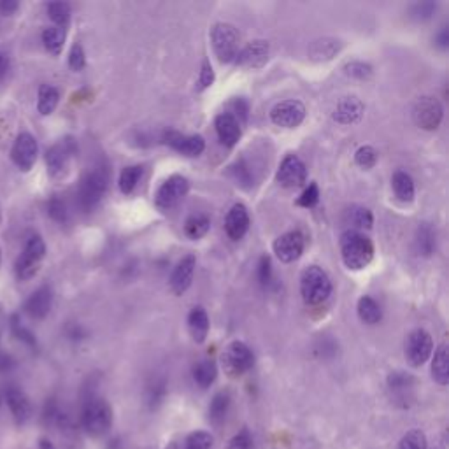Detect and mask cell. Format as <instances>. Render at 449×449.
Masks as SVG:
<instances>
[{
    "instance_id": "cell-1",
    "label": "cell",
    "mask_w": 449,
    "mask_h": 449,
    "mask_svg": "<svg viewBox=\"0 0 449 449\" xmlns=\"http://www.w3.org/2000/svg\"><path fill=\"white\" fill-rule=\"evenodd\" d=\"M341 254L350 271H362L372 262L374 244L360 232L346 230L341 237Z\"/></svg>"
},
{
    "instance_id": "cell-2",
    "label": "cell",
    "mask_w": 449,
    "mask_h": 449,
    "mask_svg": "<svg viewBox=\"0 0 449 449\" xmlns=\"http://www.w3.org/2000/svg\"><path fill=\"white\" fill-rule=\"evenodd\" d=\"M112 425V409L108 402L100 397H90L81 409V426L92 437H100L108 433Z\"/></svg>"
},
{
    "instance_id": "cell-3",
    "label": "cell",
    "mask_w": 449,
    "mask_h": 449,
    "mask_svg": "<svg viewBox=\"0 0 449 449\" xmlns=\"http://www.w3.org/2000/svg\"><path fill=\"white\" fill-rule=\"evenodd\" d=\"M332 293V281L321 267L311 265L300 278V295L307 306H319L328 300Z\"/></svg>"
},
{
    "instance_id": "cell-4",
    "label": "cell",
    "mask_w": 449,
    "mask_h": 449,
    "mask_svg": "<svg viewBox=\"0 0 449 449\" xmlns=\"http://www.w3.org/2000/svg\"><path fill=\"white\" fill-rule=\"evenodd\" d=\"M109 184V172L106 167H95L83 178L77 190V200L84 211H92L104 199Z\"/></svg>"
},
{
    "instance_id": "cell-5",
    "label": "cell",
    "mask_w": 449,
    "mask_h": 449,
    "mask_svg": "<svg viewBox=\"0 0 449 449\" xmlns=\"http://www.w3.org/2000/svg\"><path fill=\"white\" fill-rule=\"evenodd\" d=\"M46 256V244H44L40 235H32L25 244L23 253L16 260L14 265V274L20 281H28L39 272L40 262Z\"/></svg>"
},
{
    "instance_id": "cell-6",
    "label": "cell",
    "mask_w": 449,
    "mask_h": 449,
    "mask_svg": "<svg viewBox=\"0 0 449 449\" xmlns=\"http://www.w3.org/2000/svg\"><path fill=\"white\" fill-rule=\"evenodd\" d=\"M253 353H251V350L244 342H230L221 354L223 370H225L230 378H239V376L246 374L247 370L253 367Z\"/></svg>"
},
{
    "instance_id": "cell-7",
    "label": "cell",
    "mask_w": 449,
    "mask_h": 449,
    "mask_svg": "<svg viewBox=\"0 0 449 449\" xmlns=\"http://www.w3.org/2000/svg\"><path fill=\"white\" fill-rule=\"evenodd\" d=\"M211 43L221 64L235 62L239 53V34L232 25L218 23L211 32Z\"/></svg>"
},
{
    "instance_id": "cell-8",
    "label": "cell",
    "mask_w": 449,
    "mask_h": 449,
    "mask_svg": "<svg viewBox=\"0 0 449 449\" xmlns=\"http://www.w3.org/2000/svg\"><path fill=\"white\" fill-rule=\"evenodd\" d=\"M444 116L442 104L435 97H422L414 104L413 118L414 123L423 130H437Z\"/></svg>"
},
{
    "instance_id": "cell-9",
    "label": "cell",
    "mask_w": 449,
    "mask_h": 449,
    "mask_svg": "<svg viewBox=\"0 0 449 449\" xmlns=\"http://www.w3.org/2000/svg\"><path fill=\"white\" fill-rule=\"evenodd\" d=\"M433 351L432 335L423 328H416L406 339V360L409 365L422 367Z\"/></svg>"
},
{
    "instance_id": "cell-10",
    "label": "cell",
    "mask_w": 449,
    "mask_h": 449,
    "mask_svg": "<svg viewBox=\"0 0 449 449\" xmlns=\"http://www.w3.org/2000/svg\"><path fill=\"white\" fill-rule=\"evenodd\" d=\"M188 188H190L188 179L183 178V175H172V178H169L156 191V207L162 209V211H171L172 207H175L184 199V195L188 193Z\"/></svg>"
},
{
    "instance_id": "cell-11",
    "label": "cell",
    "mask_w": 449,
    "mask_h": 449,
    "mask_svg": "<svg viewBox=\"0 0 449 449\" xmlns=\"http://www.w3.org/2000/svg\"><path fill=\"white\" fill-rule=\"evenodd\" d=\"M37 155H39V146L32 134L23 132L14 141V146L11 149V158L20 171L28 172L36 165Z\"/></svg>"
},
{
    "instance_id": "cell-12",
    "label": "cell",
    "mask_w": 449,
    "mask_h": 449,
    "mask_svg": "<svg viewBox=\"0 0 449 449\" xmlns=\"http://www.w3.org/2000/svg\"><path fill=\"white\" fill-rule=\"evenodd\" d=\"M306 118V108L300 100H284L276 104L271 111V119L278 127L297 128Z\"/></svg>"
},
{
    "instance_id": "cell-13",
    "label": "cell",
    "mask_w": 449,
    "mask_h": 449,
    "mask_svg": "<svg viewBox=\"0 0 449 449\" xmlns=\"http://www.w3.org/2000/svg\"><path fill=\"white\" fill-rule=\"evenodd\" d=\"M276 179L284 188H298L306 183L307 169L297 155H288L279 165Z\"/></svg>"
},
{
    "instance_id": "cell-14",
    "label": "cell",
    "mask_w": 449,
    "mask_h": 449,
    "mask_svg": "<svg viewBox=\"0 0 449 449\" xmlns=\"http://www.w3.org/2000/svg\"><path fill=\"white\" fill-rule=\"evenodd\" d=\"M74 153H76V143H74V139H71V137L53 144V146L48 149V153H46V163H48L49 174L51 175L62 174Z\"/></svg>"
},
{
    "instance_id": "cell-15",
    "label": "cell",
    "mask_w": 449,
    "mask_h": 449,
    "mask_svg": "<svg viewBox=\"0 0 449 449\" xmlns=\"http://www.w3.org/2000/svg\"><path fill=\"white\" fill-rule=\"evenodd\" d=\"M304 246H306V239L300 232H288V234L276 239L274 253L281 262L291 263L300 258V254L304 253Z\"/></svg>"
},
{
    "instance_id": "cell-16",
    "label": "cell",
    "mask_w": 449,
    "mask_h": 449,
    "mask_svg": "<svg viewBox=\"0 0 449 449\" xmlns=\"http://www.w3.org/2000/svg\"><path fill=\"white\" fill-rule=\"evenodd\" d=\"M163 141L165 144L175 149L178 153L184 156H199L206 149V141L200 136H184L179 132L169 130L163 134Z\"/></svg>"
},
{
    "instance_id": "cell-17",
    "label": "cell",
    "mask_w": 449,
    "mask_h": 449,
    "mask_svg": "<svg viewBox=\"0 0 449 449\" xmlns=\"http://www.w3.org/2000/svg\"><path fill=\"white\" fill-rule=\"evenodd\" d=\"M269 43L267 40H253L243 49V51L237 53V58H235V64L239 67H246V69H260L267 64L269 60Z\"/></svg>"
},
{
    "instance_id": "cell-18",
    "label": "cell",
    "mask_w": 449,
    "mask_h": 449,
    "mask_svg": "<svg viewBox=\"0 0 449 449\" xmlns=\"http://www.w3.org/2000/svg\"><path fill=\"white\" fill-rule=\"evenodd\" d=\"M5 400H8L9 411L18 425H23L32 416V402L25 395L23 390L16 386H9L5 390Z\"/></svg>"
},
{
    "instance_id": "cell-19",
    "label": "cell",
    "mask_w": 449,
    "mask_h": 449,
    "mask_svg": "<svg viewBox=\"0 0 449 449\" xmlns=\"http://www.w3.org/2000/svg\"><path fill=\"white\" fill-rule=\"evenodd\" d=\"M197 258L195 254H186L183 260H179L171 276V290L175 295H183L190 288L193 272H195Z\"/></svg>"
},
{
    "instance_id": "cell-20",
    "label": "cell",
    "mask_w": 449,
    "mask_h": 449,
    "mask_svg": "<svg viewBox=\"0 0 449 449\" xmlns=\"http://www.w3.org/2000/svg\"><path fill=\"white\" fill-rule=\"evenodd\" d=\"M225 230L232 241H241L250 230V213L244 204H235L225 219Z\"/></svg>"
},
{
    "instance_id": "cell-21",
    "label": "cell",
    "mask_w": 449,
    "mask_h": 449,
    "mask_svg": "<svg viewBox=\"0 0 449 449\" xmlns=\"http://www.w3.org/2000/svg\"><path fill=\"white\" fill-rule=\"evenodd\" d=\"M53 306V291L49 287H40L34 291L25 304V311L32 319H44Z\"/></svg>"
},
{
    "instance_id": "cell-22",
    "label": "cell",
    "mask_w": 449,
    "mask_h": 449,
    "mask_svg": "<svg viewBox=\"0 0 449 449\" xmlns=\"http://www.w3.org/2000/svg\"><path fill=\"white\" fill-rule=\"evenodd\" d=\"M215 127L223 146L234 147L241 139V123L230 112H221V114L216 116Z\"/></svg>"
},
{
    "instance_id": "cell-23",
    "label": "cell",
    "mask_w": 449,
    "mask_h": 449,
    "mask_svg": "<svg viewBox=\"0 0 449 449\" xmlns=\"http://www.w3.org/2000/svg\"><path fill=\"white\" fill-rule=\"evenodd\" d=\"M363 111H365V106L362 104V100H358L356 97H346L344 100H341L334 112V119L341 125H351L356 123L358 119L363 116Z\"/></svg>"
},
{
    "instance_id": "cell-24",
    "label": "cell",
    "mask_w": 449,
    "mask_h": 449,
    "mask_svg": "<svg viewBox=\"0 0 449 449\" xmlns=\"http://www.w3.org/2000/svg\"><path fill=\"white\" fill-rule=\"evenodd\" d=\"M388 388H390L391 395H393L397 400H407V398L413 397L414 378L411 374L402 372V370L391 372L390 376H388Z\"/></svg>"
},
{
    "instance_id": "cell-25",
    "label": "cell",
    "mask_w": 449,
    "mask_h": 449,
    "mask_svg": "<svg viewBox=\"0 0 449 449\" xmlns=\"http://www.w3.org/2000/svg\"><path fill=\"white\" fill-rule=\"evenodd\" d=\"M188 330L197 344L206 341L207 334H209V316L204 307H193L191 313L188 314Z\"/></svg>"
},
{
    "instance_id": "cell-26",
    "label": "cell",
    "mask_w": 449,
    "mask_h": 449,
    "mask_svg": "<svg viewBox=\"0 0 449 449\" xmlns=\"http://www.w3.org/2000/svg\"><path fill=\"white\" fill-rule=\"evenodd\" d=\"M342 48V43L334 37H323V39L314 40L309 46V56L316 62H326L332 60Z\"/></svg>"
},
{
    "instance_id": "cell-27",
    "label": "cell",
    "mask_w": 449,
    "mask_h": 449,
    "mask_svg": "<svg viewBox=\"0 0 449 449\" xmlns=\"http://www.w3.org/2000/svg\"><path fill=\"white\" fill-rule=\"evenodd\" d=\"M432 378L439 383V385L446 386L449 381V356H448V346L441 344L435 351V356L432 360Z\"/></svg>"
},
{
    "instance_id": "cell-28",
    "label": "cell",
    "mask_w": 449,
    "mask_h": 449,
    "mask_svg": "<svg viewBox=\"0 0 449 449\" xmlns=\"http://www.w3.org/2000/svg\"><path fill=\"white\" fill-rule=\"evenodd\" d=\"M391 184H393V191L398 200H402V202H413L416 190H414L413 178L407 172H395L393 178H391Z\"/></svg>"
},
{
    "instance_id": "cell-29",
    "label": "cell",
    "mask_w": 449,
    "mask_h": 449,
    "mask_svg": "<svg viewBox=\"0 0 449 449\" xmlns=\"http://www.w3.org/2000/svg\"><path fill=\"white\" fill-rule=\"evenodd\" d=\"M358 316H360V319H362L363 323H367V325H376V323L381 321V316H383V311L381 307H379V304L374 300L372 297H362L360 300H358Z\"/></svg>"
},
{
    "instance_id": "cell-30",
    "label": "cell",
    "mask_w": 449,
    "mask_h": 449,
    "mask_svg": "<svg viewBox=\"0 0 449 449\" xmlns=\"http://www.w3.org/2000/svg\"><path fill=\"white\" fill-rule=\"evenodd\" d=\"M60 100V93L55 86L51 84H43L39 88V99H37V109L43 116L51 114L56 109Z\"/></svg>"
},
{
    "instance_id": "cell-31",
    "label": "cell",
    "mask_w": 449,
    "mask_h": 449,
    "mask_svg": "<svg viewBox=\"0 0 449 449\" xmlns=\"http://www.w3.org/2000/svg\"><path fill=\"white\" fill-rule=\"evenodd\" d=\"M228 409H230V393L228 391H218L213 397L211 406H209V420L215 425H219L227 417Z\"/></svg>"
},
{
    "instance_id": "cell-32",
    "label": "cell",
    "mask_w": 449,
    "mask_h": 449,
    "mask_svg": "<svg viewBox=\"0 0 449 449\" xmlns=\"http://www.w3.org/2000/svg\"><path fill=\"white\" fill-rule=\"evenodd\" d=\"M216 376H218V369L211 360H202L193 367V379L200 388H209L216 381Z\"/></svg>"
},
{
    "instance_id": "cell-33",
    "label": "cell",
    "mask_w": 449,
    "mask_h": 449,
    "mask_svg": "<svg viewBox=\"0 0 449 449\" xmlns=\"http://www.w3.org/2000/svg\"><path fill=\"white\" fill-rule=\"evenodd\" d=\"M416 251L417 254L422 256H430L435 250V234H433V228L430 227L428 223H423L422 227L417 228L416 234Z\"/></svg>"
},
{
    "instance_id": "cell-34",
    "label": "cell",
    "mask_w": 449,
    "mask_h": 449,
    "mask_svg": "<svg viewBox=\"0 0 449 449\" xmlns=\"http://www.w3.org/2000/svg\"><path fill=\"white\" fill-rule=\"evenodd\" d=\"M348 221L351 223V227L354 228V232L369 230V228L372 227L374 218L372 213H370L367 207L353 206L350 211H348Z\"/></svg>"
},
{
    "instance_id": "cell-35",
    "label": "cell",
    "mask_w": 449,
    "mask_h": 449,
    "mask_svg": "<svg viewBox=\"0 0 449 449\" xmlns=\"http://www.w3.org/2000/svg\"><path fill=\"white\" fill-rule=\"evenodd\" d=\"M141 175H143V167L141 165L125 167L121 174H119V190L123 191L125 195H130L132 191L137 188V184H139Z\"/></svg>"
},
{
    "instance_id": "cell-36",
    "label": "cell",
    "mask_w": 449,
    "mask_h": 449,
    "mask_svg": "<svg viewBox=\"0 0 449 449\" xmlns=\"http://www.w3.org/2000/svg\"><path fill=\"white\" fill-rule=\"evenodd\" d=\"M43 43L49 53L58 55L64 48L65 43V30L62 27H49L43 32Z\"/></svg>"
},
{
    "instance_id": "cell-37",
    "label": "cell",
    "mask_w": 449,
    "mask_h": 449,
    "mask_svg": "<svg viewBox=\"0 0 449 449\" xmlns=\"http://www.w3.org/2000/svg\"><path fill=\"white\" fill-rule=\"evenodd\" d=\"M209 227H211V219L206 215H193L184 223V232L190 239H200L209 232Z\"/></svg>"
},
{
    "instance_id": "cell-38",
    "label": "cell",
    "mask_w": 449,
    "mask_h": 449,
    "mask_svg": "<svg viewBox=\"0 0 449 449\" xmlns=\"http://www.w3.org/2000/svg\"><path fill=\"white\" fill-rule=\"evenodd\" d=\"M230 174L234 178L235 183L239 184L241 188H251L253 186V174H251L250 167H247V163L244 160H237L230 167Z\"/></svg>"
},
{
    "instance_id": "cell-39",
    "label": "cell",
    "mask_w": 449,
    "mask_h": 449,
    "mask_svg": "<svg viewBox=\"0 0 449 449\" xmlns=\"http://www.w3.org/2000/svg\"><path fill=\"white\" fill-rule=\"evenodd\" d=\"M165 393H167V388H165V381L163 379H155V381L149 383L146 390L147 406L151 407V409H156L162 404L163 398H165Z\"/></svg>"
},
{
    "instance_id": "cell-40",
    "label": "cell",
    "mask_w": 449,
    "mask_h": 449,
    "mask_svg": "<svg viewBox=\"0 0 449 449\" xmlns=\"http://www.w3.org/2000/svg\"><path fill=\"white\" fill-rule=\"evenodd\" d=\"M48 14L55 23V27L64 28L71 20V5L67 2H51L48 5Z\"/></svg>"
},
{
    "instance_id": "cell-41",
    "label": "cell",
    "mask_w": 449,
    "mask_h": 449,
    "mask_svg": "<svg viewBox=\"0 0 449 449\" xmlns=\"http://www.w3.org/2000/svg\"><path fill=\"white\" fill-rule=\"evenodd\" d=\"M426 435L422 430H411L398 442V449H426Z\"/></svg>"
},
{
    "instance_id": "cell-42",
    "label": "cell",
    "mask_w": 449,
    "mask_h": 449,
    "mask_svg": "<svg viewBox=\"0 0 449 449\" xmlns=\"http://www.w3.org/2000/svg\"><path fill=\"white\" fill-rule=\"evenodd\" d=\"M211 446H213L211 433L199 430V432H193L188 435L184 449H211Z\"/></svg>"
},
{
    "instance_id": "cell-43",
    "label": "cell",
    "mask_w": 449,
    "mask_h": 449,
    "mask_svg": "<svg viewBox=\"0 0 449 449\" xmlns=\"http://www.w3.org/2000/svg\"><path fill=\"white\" fill-rule=\"evenodd\" d=\"M354 160L360 167L363 169H372L378 162V153L374 149L372 146H362L358 147L356 153H354Z\"/></svg>"
},
{
    "instance_id": "cell-44",
    "label": "cell",
    "mask_w": 449,
    "mask_h": 449,
    "mask_svg": "<svg viewBox=\"0 0 449 449\" xmlns=\"http://www.w3.org/2000/svg\"><path fill=\"white\" fill-rule=\"evenodd\" d=\"M48 213L49 216H51V219H55L56 223H67L69 219L67 206H65L64 200L58 199V197H53V199L49 200Z\"/></svg>"
},
{
    "instance_id": "cell-45",
    "label": "cell",
    "mask_w": 449,
    "mask_h": 449,
    "mask_svg": "<svg viewBox=\"0 0 449 449\" xmlns=\"http://www.w3.org/2000/svg\"><path fill=\"white\" fill-rule=\"evenodd\" d=\"M435 11H437V4H433V2H420V4L413 5L411 16L417 21H425L430 20L435 14Z\"/></svg>"
},
{
    "instance_id": "cell-46",
    "label": "cell",
    "mask_w": 449,
    "mask_h": 449,
    "mask_svg": "<svg viewBox=\"0 0 449 449\" xmlns=\"http://www.w3.org/2000/svg\"><path fill=\"white\" fill-rule=\"evenodd\" d=\"M344 72L348 76L356 77V80H367V77L372 76V67L365 62H351L344 67Z\"/></svg>"
},
{
    "instance_id": "cell-47",
    "label": "cell",
    "mask_w": 449,
    "mask_h": 449,
    "mask_svg": "<svg viewBox=\"0 0 449 449\" xmlns=\"http://www.w3.org/2000/svg\"><path fill=\"white\" fill-rule=\"evenodd\" d=\"M318 202H319V190H318V184L316 183H311L309 186L304 190L302 195L298 197V200H297L298 206L307 207V209L314 207Z\"/></svg>"
},
{
    "instance_id": "cell-48",
    "label": "cell",
    "mask_w": 449,
    "mask_h": 449,
    "mask_svg": "<svg viewBox=\"0 0 449 449\" xmlns=\"http://www.w3.org/2000/svg\"><path fill=\"white\" fill-rule=\"evenodd\" d=\"M69 65L72 71H83L86 65V56H84V49L81 48V44H74L69 53Z\"/></svg>"
},
{
    "instance_id": "cell-49",
    "label": "cell",
    "mask_w": 449,
    "mask_h": 449,
    "mask_svg": "<svg viewBox=\"0 0 449 449\" xmlns=\"http://www.w3.org/2000/svg\"><path fill=\"white\" fill-rule=\"evenodd\" d=\"M258 281L262 287H269L272 281V263L271 258L263 254L258 263Z\"/></svg>"
},
{
    "instance_id": "cell-50",
    "label": "cell",
    "mask_w": 449,
    "mask_h": 449,
    "mask_svg": "<svg viewBox=\"0 0 449 449\" xmlns=\"http://www.w3.org/2000/svg\"><path fill=\"white\" fill-rule=\"evenodd\" d=\"M225 449H251V435L247 430L235 433L234 437L228 441L227 448Z\"/></svg>"
},
{
    "instance_id": "cell-51",
    "label": "cell",
    "mask_w": 449,
    "mask_h": 449,
    "mask_svg": "<svg viewBox=\"0 0 449 449\" xmlns=\"http://www.w3.org/2000/svg\"><path fill=\"white\" fill-rule=\"evenodd\" d=\"M12 332H14V335H16L20 341H23L25 344H28V346H36V337L32 335V332L27 330V328H25L16 318H12Z\"/></svg>"
},
{
    "instance_id": "cell-52",
    "label": "cell",
    "mask_w": 449,
    "mask_h": 449,
    "mask_svg": "<svg viewBox=\"0 0 449 449\" xmlns=\"http://www.w3.org/2000/svg\"><path fill=\"white\" fill-rule=\"evenodd\" d=\"M247 111H250V108H247V102L244 99H235L234 102H232L230 114L237 119L239 123H244V121H246Z\"/></svg>"
},
{
    "instance_id": "cell-53",
    "label": "cell",
    "mask_w": 449,
    "mask_h": 449,
    "mask_svg": "<svg viewBox=\"0 0 449 449\" xmlns=\"http://www.w3.org/2000/svg\"><path fill=\"white\" fill-rule=\"evenodd\" d=\"M215 83V71H213L211 64L209 62H204L202 71H200V77H199V90H206L211 84Z\"/></svg>"
},
{
    "instance_id": "cell-54",
    "label": "cell",
    "mask_w": 449,
    "mask_h": 449,
    "mask_svg": "<svg viewBox=\"0 0 449 449\" xmlns=\"http://www.w3.org/2000/svg\"><path fill=\"white\" fill-rule=\"evenodd\" d=\"M18 8H20V4H18L16 0H2L0 2V12L2 14H12Z\"/></svg>"
},
{
    "instance_id": "cell-55",
    "label": "cell",
    "mask_w": 449,
    "mask_h": 449,
    "mask_svg": "<svg viewBox=\"0 0 449 449\" xmlns=\"http://www.w3.org/2000/svg\"><path fill=\"white\" fill-rule=\"evenodd\" d=\"M9 71V55L0 49V81L4 80Z\"/></svg>"
},
{
    "instance_id": "cell-56",
    "label": "cell",
    "mask_w": 449,
    "mask_h": 449,
    "mask_svg": "<svg viewBox=\"0 0 449 449\" xmlns=\"http://www.w3.org/2000/svg\"><path fill=\"white\" fill-rule=\"evenodd\" d=\"M435 43H437L439 48L446 49L449 46V34H448V28H442L441 34H439L437 37H435Z\"/></svg>"
},
{
    "instance_id": "cell-57",
    "label": "cell",
    "mask_w": 449,
    "mask_h": 449,
    "mask_svg": "<svg viewBox=\"0 0 449 449\" xmlns=\"http://www.w3.org/2000/svg\"><path fill=\"white\" fill-rule=\"evenodd\" d=\"M40 449H55V446L49 441H46V439H43V441H40Z\"/></svg>"
},
{
    "instance_id": "cell-58",
    "label": "cell",
    "mask_w": 449,
    "mask_h": 449,
    "mask_svg": "<svg viewBox=\"0 0 449 449\" xmlns=\"http://www.w3.org/2000/svg\"><path fill=\"white\" fill-rule=\"evenodd\" d=\"M165 449H179V446H178V442L172 441V442H169L167 448H165Z\"/></svg>"
},
{
    "instance_id": "cell-59",
    "label": "cell",
    "mask_w": 449,
    "mask_h": 449,
    "mask_svg": "<svg viewBox=\"0 0 449 449\" xmlns=\"http://www.w3.org/2000/svg\"><path fill=\"white\" fill-rule=\"evenodd\" d=\"M0 225H2V213H0Z\"/></svg>"
},
{
    "instance_id": "cell-60",
    "label": "cell",
    "mask_w": 449,
    "mask_h": 449,
    "mask_svg": "<svg viewBox=\"0 0 449 449\" xmlns=\"http://www.w3.org/2000/svg\"><path fill=\"white\" fill-rule=\"evenodd\" d=\"M0 406H2V398H0Z\"/></svg>"
},
{
    "instance_id": "cell-61",
    "label": "cell",
    "mask_w": 449,
    "mask_h": 449,
    "mask_svg": "<svg viewBox=\"0 0 449 449\" xmlns=\"http://www.w3.org/2000/svg\"><path fill=\"white\" fill-rule=\"evenodd\" d=\"M0 262H2V254H0Z\"/></svg>"
},
{
    "instance_id": "cell-62",
    "label": "cell",
    "mask_w": 449,
    "mask_h": 449,
    "mask_svg": "<svg viewBox=\"0 0 449 449\" xmlns=\"http://www.w3.org/2000/svg\"><path fill=\"white\" fill-rule=\"evenodd\" d=\"M0 316H2V313H0Z\"/></svg>"
}]
</instances>
